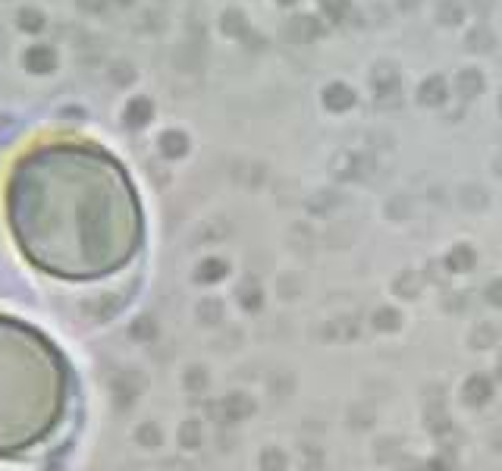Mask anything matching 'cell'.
I'll list each match as a JSON object with an SVG mask.
<instances>
[{"label": "cell", "mask_w": 502, "mask_h": 471, "mask_svg": "<svg viewBox=\"0 0 502 471\" xmlns=\"http://www.w3.org/2000/svg\"><path fill=\"white\" fill-rule=\"evenodd\" d=\"M0 214L19 258L60 283L116 277L145 242L129 173L89 138L50 136L26 145L3 173Z\"/></svg>", "instance_id": "6da1fadb"}, {"label": "cell", "mask_w": 502, "mask_h": 471, "mask_svg": "<svg viewBox=\"0 0 502 471\" xmlns=\"http://www.w3.org/2000/svg\"><path fill=\"white\" fill-rule=\"evenodd\" d=\"M73 368L32 321L0 311V459L44 446L69 415Z\"/></svg>", "instance_id": "7a4b0ae2"}, {"label": "cell", "mask_w": 502, "mask_h": 471, "mask_svg": "<svg viewBox=\"0 0 502 471\" xmlns=\"http://www.w3.org/2000/svg\"><path fill=\"white\" fill-rule=\"evenodd\" d=\"M324 32V26L317 22V16H292L286 26V38L289 41H314Z\"/></svg>", "instance_id": "3957f363"}, {"label": "cell", "mask_w": 502, "mask_h": 471, "mask_svg": "<svg viewBox=\"0 0 502 471\" xmlns=\"http://www.w3.org/2000/svg\"><path fill=\"white\" fill-rule=\"evenodd\" d=\"M373 89L380 101H396V91H399V73H396L389 63H380L373 69Z\"/></svg>", "instance_id": "277c9868"}, {"label": "cell", "mask_w": 502, "mask_h": 471, "mask_svg": "<svg viewBox=\"0 0 502 471\" xmlns=\"http://www.w3.org/2000/svg\"><path fill=\"white\" fill-rule=\"evenodd\" d=\"M324 104L330 110H346V107H352L355 104V91L348 89V85H326V91H324Z\"/></svg>", "instance_id": "5b68a950"}, {"label": "cell", "mask_w": 502, "mask_h": 471, "mask_svg": "<svg viewBox=\"0 0 502 471\" xmlns=\"http://www.w3.org/2000/svg\"><path fill=\"white\" fill-rule=\"evenodd\" d=\"M455 91L462 98H474L483 91V75L477 69H462V73L455 75Z\"/></svg>", "instance_id": "8992f818"}, {"label": "cell", "mask_w": 502, "mask_h": 471, "mask_svg": "<svg viewBox=\"0 0 502 471\" xmlns=\"http://www.w3.org/2000/svg\"><path fill=\"white\" fill-rule=\"evenodd\" d=\"M418 101L427 104V107H440V104L446 101V85H443L440 75H434V79H427V82L421 85V91H418Z\"/></svg>", "instance_id": "52a82bcc"}, {"label": "cell", "mask_w": 502, "mask_h": 471, "mask_svg": "<svg viewBox=\"0 0 502 471\" xmlns=\"http://www.w3.org/2000/svg\"><path fill=\"white\" fill-rule=\"evenodd\" d=\"M440 16H443V22H449V26H452V22L462 19V7H458L455 0H443V3H440Z\"/></svg>", "instance_id": "ba28073f"}, {"label": "cell", "mask_w": 502, "mask_h": 471, "mask_svg": "<svg viewBox=\"0 0 502 471\" xmlns=\"http://www.w3.org/2000/svg\"><path fill=\"white\" fill-rule=\"evenodd\" d=\"M320 3H324V10L333 16V19H342L348 10V0H320Z\"/></svg>", "instance_id": "9c48e42d"}, {"label": "cell", "mask_w": 502, "mask_h": 471, "mask_svg": "<svg viewBox=\"0 0 502 471\" xmlns=\"http://www.w3.org/2000/svg\"><path fill=\"white\" fill-rule=\"evenodd\" d=\"M471 48H474V50H483V48H490V32H483V28H477V32H471Z\"/></svg>", "instance_id": "30bf717a"}, {"label": "cell", "mask_w": 502, "mask_h": 471, "mask_svg": "<svg viewBox=\"0 0 502 471\" xmlns=\"http://www.w3.org/2000/svg\"><path fill=\"white\" fill-rule=\"evenodd\" d=\"M226 28H230V32H245V22H242V16H239V13H232V19H226Z\"/></svg>", "instance_id": "8fae6325"}, {"label": "cell", "mask_w": 502, "mask_h": 471, "mask_svg": "<svg viewBox=\"0 0 502 471\" xmlns=\"http://www.w3.org/2000/svg\"><path fill=\"white\" fill-rule=\"evenodd\" d=\"M402 7H405V10H414V7H418V0H402Z\"/></svg>", "instance_id": "7c38bea8"}, {"label": "cell", "mask_w": 502, "mask_h": 471, "mask_svg": "<svg viewBox=\"0 0 502 471\" xmlns=\"http://www.w3.org/2000/svg\"><path fill=\"white\" fill-rule=\"evenodd\" d=\"M279 3H295V0H279Z\"/></svg>", "instance_id": "4fadbf2b"}]
</instances>
